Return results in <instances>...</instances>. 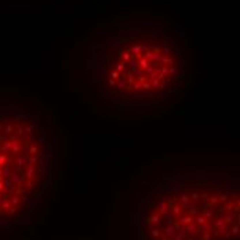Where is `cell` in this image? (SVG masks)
<instances>
[{
    "label": "cell",
    "instance_id": "cell-1",
    "mask_svg": "<svg viewBox=\"0 0 240 240\" xmlns=\"http://www.w3.org/2000/svg\"><path fill=\"white\" fill-rule=\"evenodd\" d=\"M239 197L233 167L185 166L138 199L135 240H239Z\"/></svg>",
    "mask_w": 240,
    "mask_h": 240
},
{
    "label": "cell",
    "instance_id": "cell-3",
    "mask_svg": "<svg viewBox=\"0 0 240 240\" xmlns=\"http://www.w3.org/2000/svg\"><path fill=\"white\" fill-rule=\"evenodd\" d=\"M58 126L47 110L0 108V225L25 224L54 192Z\"/></svg>",
    "mask_w": 240,
    "mask_h": 240
},
{
    "label": "cell",
    "instance_id": "cell-2",
    "mask_svg": "<svg viewBox=\"0 0 240 240\" xmlns=\"http://www.w3.org/2000/svg\"><path fill=\"white\" fill-rule=\"evenodd\" d=\"M100 55L93 82L98 106L163 109L189 86L181 50L158 31L123 32L110 50Z\"/></svg>",
    "mask_w": 240,
    "mask_h": 240
}]
</instances>
